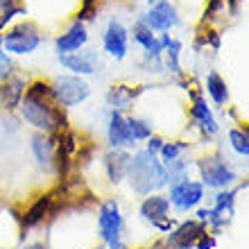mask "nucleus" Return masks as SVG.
<instances>
[{
	"mask_svg": "<svg viewBox=\"0 0 249 249\" xmlns=\"http://www.w3.org/2000/svg\"><path fill=\"white\" fill-rule=\"evenodd\" d=\"M129 159H131L129 150H116V147H111L105 154V170L111 184H120L124 179L127 168H129Z\"/></svg>",
	"mask_w": 249,
	"mask_h": 249,
	"instance_id": "nucleus-17",
	"label": "nucleus"
},
{
	"mask_svg": "<svg viewBox=\"0 0 249 249\" xmlns=\"http://www.w3.org/2000/svg\"><path fill=\"white\" fill-rule=\"evenodd\" d=\"M204 231H206V224L199 222V220H186L177 227V229L168 231V245L172 249H190L195 247V243L199 240Z\"/></svg>",
	"mask_w": 249,
	"mask_h": 249,
	"instance_id": "nucleus-13",
	"label": "nucleus"
},
{
	"mask_svg": "<svg viewBox=\"0 0 249 249\" xmlns=\"http://www.w3.org/2000/svg\"><path fill=\"white\" fill-rule=\"evenodd\" d=\"M138 213H141V217H143L145 222H150L159 231H170L175 227V222L170 220V202H168L165 195H159V193L147 195L141 202Z\"/></svg>",
	"mask_w": 249,
	"mask_h": 249,
	"instance_id": "nucleus-7",
	"label": "nucleus"
},
{
	"mask_svg": "<svg viewBox=\"0 0 249 249\" xmlns=\"http://www.w3.org/2000/svg\"><path fill=\"white\" fill-rule=\"evenodd\" d=\"M98 229L109 249H124V243H123L124 222H123V213H120V206L116 199H105V202L100 204Z\"/></svg>",
	"mask_w": 249,
	"mask_h": 249,
	"instance_id": "nucleus-3",
	"label": "nucleus"
},
{
	"mask_svg": "<svg viewBox=\"0 0 249 249\" xmlns=\"http://www.w3.org/2000/svg\"><path fill=\"white\" fill-rule=\"evenodd\" d=\"M161 145H163V138H159V136L152 134V136L147 138V147H145V152H150V154H159Z\"/></svg>",
	"mask_w": 249,
	"mask_h": 249,
	"instance_id": "nucleus-28",
	"label": "nucleus"
},
{
	"mask_svg": "<svg viewBox=\"0 0 249 249\" xmlns=\"http://www.w3.org/2000/svg\"><path fill=\"white\" fill-rule=\"evenodd\" d=\"M12 68V61H9V54L5 53V48H2V34H0V79H5L7 75H12L14 71Z\"/></svg>",
	"mask_w": 249,
	"mask_h": 249,
	"instance_id": "nucleus-26",
	"label": "nucleus"
},
{
	"mask_svg": "<svg viewBox=\"0 0 249 249\" xmlns=\"http://www.w3.org/2000/svg\"><path fill=\"white\" fill-rule=\"evenodd\" d=\"M30 150H32L36 163L46 172L54 170V152H57V136L54 134H41L36 131L30 141Z\"/></svg>",
	"mask_w": 249,
	"mask_h": 249,
	"instance_id": "nucleus-14",
	"label": "nucleus"
},
{
	"mask_svg": "<svg viewBox=\"0 0 249 249\" xmlns=\"http://www.w3.org/2000/svg\"><path fill=\"white\" fill-rule=\"evenodd\" d=\"M134 98H136V93L129 91L127 86H113L111 91L107 93V102H109V107L116 109V111H120V113H123L124 109H129L131 102H134Z\"/></svg>",
	"mask_w": 249,
	"mask_h": 249,
	"instance_id": "nucleus-21",
	"label": "nucleus"
},
{
	"mask_svg": "<svg viewBox=\"0 0 249 249\" xmlns=\"http://www.w3.org/2000/svg\"><path fill=\"white\" fill-rule=\"evenodd\" d=\"M124 179H129V186L136 195L147 197L165 186V165L159 161L157 154L138 150L136 154H131Z\"/></svg>",
	"mask_w": 249,
	"mask_h": 249,
	"instance_id": "nucleus-2",
	"label": "nucleus"
},
{
	"mask_svg": "<svg viewBox=\"0 0 249 249\" xmlns=\"http://www.w3.org/2000/svg\"><path fill=\"white\" fill-rule=\"evenodd\" d=\"M41 41H43V34L32 23H18L7 34H2V48H5V53L16 54V57L32 54L41 46Z\"/></svg>",
	"mask_w": 249,
	"mask_h": 249,
	"instance_id": "nucleus-5",
	"label": "nucleus"
},
{
	"mask_svg": "<svg viewBox=\"0 0 249 249\" xmlns=\"http://www.w3.org/2000/svg\"><path fill=\"white\" fill-rule=\"evenodd\" d=\"M59 64L64 66L66 71H71V75L84 77V75H98L102 61H100L95 50H77V53H71V54H61Z\"/></svg>",
	"mask_w": 249,
	"mask_h": 249,
	"instance_id": "nucleus-11",
	"label": "nucleus"
},
{
	"mask_svg": "<svg viewBox=\"0 0 249 249\" xmlns=\"http://www.w3.org/2000/svg\"><path fill=\"white\" fill-rule=\"evenodd\" d=\"M50 89H53V95L57 100V105L66 107V109L82 105L91 95L89 82L84 77H79V75H57L54 82L50 84Z\"/></svg>",
	"mask_w": 249,
	"mask_h": 249,
	"instance_id": "nucleus-4",
	"label": "nucleus"
},
{
	"mask_svg": "<svg viewBox=\"0 0 249 249\" xmlns=\"http://www.w3.org/2000/svg\"><path fill=\"white\" fill-rule=\"evenodd\" d=\"M107 141L116 150H131L136 147V141L131 138L129 127H127V118L120 111L111 109L109 120H107Z\"/></svg>",
	"mask_w": 249,
	"mask_h": 249,
	"instance_id": "nucleus-12",
	"label": "nucleus"
},
{
	"mask_svg": "<svg viewBox=\"0 0 249 249\" xmlns=\"http://www.w3.org/2000/svg\"><path fill=\"white\" fill-rule=\"evenodd\" d=\"M195 247H197V249H213V247H215V238L204 231L202 236H199V240L195 243Z\"/></svg>",
	"mask_w": 249,
	"mask_h": 249,
	"instance_id": "nucleus-27",
	"label": "nucleus"
},
{
	"mask_svg": "<svg viewBox=\"0 0 249 249\" xmlns=\"http://www.w3.org/2000/svg\"><path fill=\"white\" fill-rule=\"evenodd\" d=\"M89 43V32H86V25L82 20H75L64 34L57 36L54 41V48H57V53L61 54H71V53H77L82 48Z\"/></svg>",
	"mask_w": 249,
	"mask_h": 249,
	"instance_id": "nucleus-16",
	"label": "nucleus"
},
{
	"mask_svg": "<svg viewBox=\"0 0 249 249\" xmlns=\"http://www.w3.org/2000/svg\"><path fill=\"white\" fill-rule=\"evenodd\" d=\"M202 199H204V186H202V181L184 179V181H179V184L170 186L168 202H170L177 211H181V213L193 211L195 206H199V202H202Z\"/></svg>",
	"mask_w": 249,
	"mask_h": 249,
	"instance_id": "nucleus-9",
	"label": "nucleus"
},
{
	"mask_svg": "<svg viewBox=\"0 0 249 249\" xmlns=\"http://www.w3.org/2000/svg\"><path fill=\"white\" fill-rule=\"evenodd\" d=\"M127 46H129V32H127V27L118 18H111L109 25L105 27V34H102V48H105V53L109 57H113L116 61H123L127 57Z\"/></svg>",
	"mask_w": 249,
	"mask_h": 249,
	"instance_id": "nucleus-10",
	"label": "nucleus"
},
{
	"mask_svg": "<svg viewBox=\"0 0 249 249\" xmlns=\"http://www.w3.org/2000/svg\"><path fill=\"white\" fill-rule=\"evenodd\" d=\"M163 53H165V61H168V68H170V72L179 75V72H181V71H179V53H181V41L170 39Z\"/></svg>",
	"mask_w": 249,
	"mask_h": 249,
	"instance_id": "nucleus-25",
	"label": "nucleus"
},
{
	"mask_svg": "<svg viewBox=\"0 0 249 249\" xmlns=\"http://www.w3.org/2000/svg\"><path fill=\"white\" fill-rule=\"evenodd\" d=\"M186 147H188V143H181V141H172V143H165L163 141V145H161V150H159L157 157H161V163L168 165L170 161L181 157L186 152Z\"/></svg>",
	"mask_w": 249,
	"mask_h": 249,
	"instance_id": "nucleus-23",
	"label": "nucleus"
},
{
	"mask_svg": "<svg viewBox=\"0 0 249 249\" xmlns=\"http://www.w3.org/2000/svg\"><path fill=\"white\" fill-rule=\"evenodd\" d=\"M229 143L238 157H243V159L249 157V136L245 129H231L229 131Z\"/></svg>",
	"mask_w": 249,
	"mask_h": 249,
	"instance_id": "nucleus-24",
	"label": "nucleus"
},
{
	"mask_svg": "<svg viewBox=\"0 0 249 249\" xmlns=\"http://www.w3.org/2000/svg\"><path fill=\"white\" fill-rule=\"evenodd\" d=\"M25 89H27L25 77L18 75V72H12L5 79H0V107L7 109V111L16 109L20 105V100H23Z\"/></svg>",
	"mask_w": 249,
	"mask_h": 249,
	"instance_id": "nucleus-15",
	"label": "nucleus"
},
{
	"mask_svg": "<svg viewBox=\"0 0 249 249\" xmlns=\"http://www.w3.org/2000/svg\"><path fill=\"white\" fill-rule=\"evenodd\" d=\"M23 249H48V245H43V243H30V245H25Z\"/></svg>",
	"mask_w": 249,
	"mask_h": 249,
	"instance_id": "nucleus-29",
	"label": "nucleus"
},
{
	"mask_svg": "<svg viewBox=\"0 0 249 249\" xmlns=\"http://www.w3.org/2000/svg\"><path fill=\"white\" fill-rule=\"evenodd\" d=\"M193 120H195V123L199 124V129H202L204 134H209V136L217 134V129H220L215 116L211 111V107L206 105V100H204L202 95H193Z\"/></svg>",
	"mask_w": 249,
	"mask_h": 249,
	"instance_id": "nucleus-18",
	"label": "nucleus"
},
{
	"mask_svg": "<svg viewBox=\"0 0 249 249\" xmlns=\"http://www.w3.org/2000/svg\"><path fill=\"white\" fill-rule=\"evenodd\" d=\"M50 204H53V195L39 197V199L25 211V215H23V229H32V227L43 222L46 215L50 213Z\"/></svg>",
	"mask_w": 249,
	"mask_h": 249,
	"instance_id": "nucleus-19",
	"label": "nucleus"
},
{
	"mask_svg": "<svg viewBox=\"0 0 249 249\" xmlns=\"http://www.w3.org/2000/svg\"><path fill=\"white\" fill-rule=\"evenodd\" d=\"M18 107L23 120L41 134H57V131L66 129L64 111L54 100L53 89L41 79L30 84V89H25Z\"/></svg>",
	"mask_w": 249,
	"mask_h": 249,
	"instance_id": "nucleus-1",
	"label": "nucleus"
},
{
	"mask_svg": "<svg viewBox=\"0 0 249 249\" xmlns=\"http://www.w3.org/2000/svg\"><path fill=\"white\" fill-rule=\"evenodd\" d=\"M199 168V177H202V186L206 188H215V190H224L229 188L233 181L238 179L236 170L231 168L224 159L220 157H206L202 161H197Z\"/></svg>",
	"mask_w": 249,
	"mask_h": 249,
	"instance_id": "nucleus-6",
	"label": "nucleus"
},
{
	"mask_svg": "<svg viewBox=\"0 0 249 249\" xmlns=\"http://www.w3.org/2000/svg\"><path fill=\"white\" fill-rule=\"evenodd\" d=\"M206 93L211 95V100L215 102L217 107H224L229 102V89H227V82L220 77L217 71H211L206 75Z\"/></svg>",
	"mask_w": 249,
	"mask_h": 249,
	"instance_id": "nucleus-20",
	"label": "nucleus"
},
{
	"mask_svg": "<svg viewBox=\"0 0 249 249\" xmlns=\"http://www.w3.org/2000/svg\"><path fill=\"white\" fill-rule=\"evenodd\" d=\"M127 127H129V134L136 143H143L154 134V124L145 118H134L131 116V118H127Z\"/></svg>",
	"mask_w": 249,
	"mask_h": 249,
	"instance_id": "nucleus-22",
	"label": "nucleus"
},
{
	"mask_svg": "<svg viewBox=\"0 0 249 249\" xmlns=\"http://www.w3.org/2000/svg\"><path fill=\"white\" fill-rule=\"evenodd\" d=\"M138 20L150 27L152 32H170L172 27L179 25V14L170 0H157Z\"/></svg>",
	"mask_w": 249,
	"mask_h": 249,
	"instance_id": "nucleus-8",
	"label": "nucleus"
}]
</instances>
